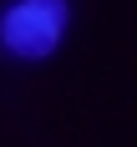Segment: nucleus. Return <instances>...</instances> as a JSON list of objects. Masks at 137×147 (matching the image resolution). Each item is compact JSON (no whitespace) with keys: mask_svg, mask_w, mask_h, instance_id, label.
Wrapping results in <instances>:
<instances>
[{"mask_svg":"<svg viewBox=\"0 0 137 147\" xmlns=\"http://www.w3.org/2000/svg\"><path fill=\"white\" fill-rule=\"evenodd\" d=\"M66 0H15L0 20V46L20 61H46L66 36Z\"/></svg>","mask_w":137,"mask_h":147,"instance_id":"1","label":"nucleus"}]
</instances>
